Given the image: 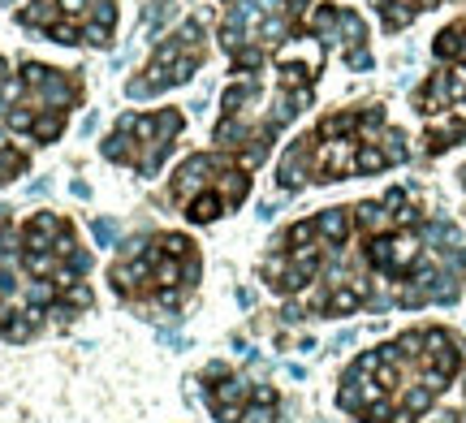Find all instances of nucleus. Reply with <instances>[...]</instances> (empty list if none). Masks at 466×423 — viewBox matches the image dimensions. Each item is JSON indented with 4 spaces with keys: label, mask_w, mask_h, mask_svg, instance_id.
<instances>
[{
    "label": "nucleus",
    "mask_w": 466,
    "mask_h": 423,
    "mask_svg": "<svg viewBox=\"0 0 466 423\" xmlns=\"http://www.w3.org/2000/svg\"><path fill=\"white\" fill-rule=\"evenodd\" d=\"M17 22L57 43H108L117 27L113 0H31Z\"/></svg>",
    "instance_id": "2"
},
{
    "label": "nucleus",
    "mask_w": 466,
    "mask_h": 423,
    "mask_svg": "<svg viewBox=\"0 0 466 423\" xmlns=\"http://www.w3.org/2000/svg\"><path fill=\"white\" fill-rule=\"evenodd\" d=\"M0 73H5V57H0Z\"/></svg>",
    "instance_id": "4"
},
{
    "label": "nucleus",
    "mask_w": 466,
    "mask_h": 423,
    "mask_svg": "<svg viewBox=\"0 0 466 423\" xmlns=\"http://www.w3.org/2000/svg\"><path fill=\"white\" fill-rule=\"evenodd\" d=\"M83 95V83L65 69H48V65H22L17 78L0 91V121L9 130L52 143L65 130V117Z\"/></svg>",
    "instance_id": "1"
},
{
    "label": "nucleus",
    "mask_w": 466,
    "mask_h": 423,
    "mask_svg": "<svg viewBox=\"0 0 466 423\" xmlns=\"http://www.w3.org/2000/svg\"><path fill=\"white\" fill-rule=\"evenodd\" d=\"M199 61H203V27H199V22H186V27H181L173 39H164V48H160L155 61L147 65V78H143L134 91L143 95V91H155V87L186 83Z\"/></svg>",
    "instance_id": "3"
}]
</instances>
